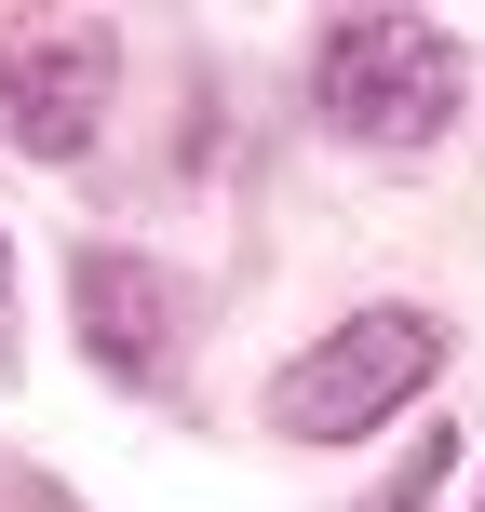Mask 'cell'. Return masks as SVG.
Here are the masks:
<instances>
[{
    "mask_svg": "<svg viewBox=\"0 0 485 512\" xmlns=\"http://www.w3.org/2000/svg\"><path fill=\"white\" fill-rule=\"evenodd\" d=\"M310 95H324V122L351 149H432L459 122V41L432 14H337Z\"/></svg>",
    "mask_w": 485,
    "mask_h": 512,
    "instance_id": "6da1fadb",
    "label": "cell"
},
{
    "mask_svg": "<svg viewBox=\"0 0 485 512\" xmlns=\"http://www.w3.org/2000/svg\"><path fill=\"white\" fill-rule=\"evenodd\" d=\"M432 364H445V324L405 310V297H378V310H351L337 337H310V351L270 378V432L351 445V432H378L405 391H432Z\"/></svg>",
    "mask_w": 485,
    "mask_h": 512,
    "instance_id": "7a4b0ae2",
    "label": "cell"
},
{
    "mask_svg": "<svg viewBox=\"0 0 485 512\" xmlns=\"http://www.w3.org/2000/svg\"><path fill=\"white\" fill-rule=\"evenodd\" d=\"M108 95H122V41H108L95 14L0 27V135H14L27 162H81L95 122H108Z\"/></svg>",
    "mask_w": 485,
    "mask_h": 512,
    "instance_id": "3957f363",
    "label": "cell"
},
{
    "mask_svg": "<svg viewBox=\"0 0 485 512\" xmlns=\"http://www.w3.org/2000/svg\"><path fill=\"white\" fill-rule=\"evenodd\" d=\"M176 337H189L176 324V283H162L149 256H108V243L81 256V351H95L108 378H149L162 391V378H176Z\"/></svg>",
    "mask_w": 485,
    "mask_h": 512,
    "instance_id": "277c9868",
    "label": "cell"
}]
</instances>
